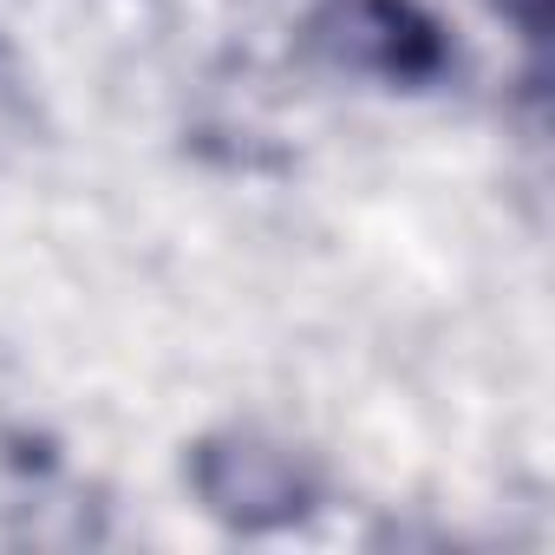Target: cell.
Listing matches in <instances>:
<instances>
[{"mask_svg": "<svg viewBox=\"0 0 555 555\" xmlns=\"http://www.w3.org/2000/svg\"><path fill=\"white\" fill-rule=\"evenodd\" d=\"M347 47L366 66H379L386 79H431L444 66V40L412 0H353L347 8Z\"/></svg>", "mask_w": 555, "mask_h": 555, "instance_id": "obj_1", "label": "cell"}, {"mask_svg": "<svg viewBox=\"0 0 555 555\" xmlns=\"http://www.w3.org/2000/svg\"><path fill=\"white\" fill-rule=\"evenodd\" d=\"M496 8H503L529 40H542V27H548V0H496Z\"/></svg>", "mask_w": 555, "mask_h": 555, "instance_id": "obj_2", "label": "cell"}]
</instances>
